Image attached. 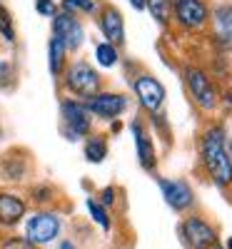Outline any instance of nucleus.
<instances>
[{
  "label": "nucleus",
  "mask_w": 232,
  "mask_h": 249,
  "mask_svg": "<svg viewBox=\"0 0 232 249\" xmlns=\"http://www.w3.org/2000/svg\"><path fill=\"white\" fill-rule=\"evenodd\" d=\"M202 155H205V162L210 172H213L215 182L217 184H230L232 182V162L222 147V135L220 130H213L205 135V142H202Z\"/></svg>",
  "instance_id": "f257e3e1"
},
{
  "label": "nucleus",
  "mask_w": 232,
  "mask_h": 249,
  "mask_svg": "<svg viewBox=\"0 0 232 249\" xmlns=\"http://www.w3.org/2000/svg\"><path fill=\"white\" fill-rule=\"evenodd\" d=\"M97 85H100V77H97V72H95L90 65H85V62H77V65L70 68V72H68V88H70L73 92L90 97V95H95Z\"/></svg>",
  "instance_id": "f03ea898"
},
{
  "label": "nucleus",
  "mask_w": 232,
  "mask_h": 249,
  "mask_svg": "<svg viewBox=\"0 0 232 249\" xmlns=\"http://www.w3.org/2000/svg\"><path fill=\"white\" fill-rule=\"evenodd\" d=\"M185 77H187V85H190V90H193L195 100L200 102L205 110H213L215 102H217V97H215V90H213V85H210V80L205 77V72L187 68V70H185Z\"/></svg>",
  "instance_id": "7ed1b4c3"
},
{
  "label": "nucleus",
  "mask_w": 232,
  "mask_h": 249,
  "mask_svg": "<svg viewBox=\"0 0 232 249\" xmlns=\"http://www.w3.org/2000/svg\"><path fill=\"white\" fill-rule=\"evenodd\" d=\"M53 28H55V37L60 40L62 45H65V50H68V48L75 50V48L82 43V28H80V23H77L73 15H68V13L58 15L55 23H53Z\"/></svg>",
  "instance_id": "20e7f679"
},
{
  "label": "nucleus",
  "mask_w": 232,
  "mask_h": 249,
  "mask_svg": "<svg viewBox=\"0 0 232 249\" xmlns=\"http://www.w3.org/2000/svg\"><path fill=\"white\" fill-rule=\"evenodd\" d=\"M60 230V222L58 217L53 214H35L30 222H28V239L33 244H45L50 242Z\"/></svg>",
  "instance_id": "39448f33"
},
{
  "label": "nucleus",
  "mask_w": 232,
  "mask_h": 249,
  "mask_svg": "<svg viewBox=\"0 0 232 249\" xmlns=\"http://www.w3.org/2000/svg\"><path fill=\"white\" fill-rule=\"evenodd\" d=\"M135 90H137V97H140V102H142V107L153 110V112L162 105V100H165V88L160 85L155 77H147V75L137 77Z\"/></svg>",
  "instance_id": "423d86ee"
},
{
  "label": "nucleus",
  "mask_w": 232,
  "mask_h": 249,
  "mask_svg": "<svg viewBox=\"0 0 232 249\" xmlns=\"http://www.w3.org/2000/svg\"><path fill=\"white\" fill-rule=\"evenodd\" d=\"M182 232L187 237V242L193 244L195 249H207V247H213L215 244V232H213V227L200 222V219H187L185 227H182Z\"/></svg>",
  "instance_id": "0eeeda50"
},
{
  "label": "nucleus",
  "mask_w": 232,
  "mask_h": 249,
  "mask_svg": "<svg viewBox=\"0 0 232 249\" xmlns=\"http://www.w3.org/2000/svg\"><path fill=\"white\" fill-rule=\"evenodd\" d=\"M177 18L185 28H200L207 18V10L200 0H177Z\"/></svg>",
  "instance_id": "6e6552de"
},
{
  "label": "nucleus",
  "mask_w": 232,
  "mask_h": 249,
  "mask_svg": "<svg viewBox=\"0 0 232 249\" xmlns=\"http://www.w3.org/2000/svg\"><path fill=\"white\" fill-rule=\"evenodd\" d=\"M160 187H162V195H165L167 204H173L175 210H185V207H190V202H193V192H190V187L185 182L162 179Z\"/></svg>",
  "instance_id": "1a4fd4ad"
},
{
  "label": "nucleus",
  "mask_w": 232,
  "mask_h": 249,
  "mask_svg": "<svg viewBox=\"0 0 232 249\" xmlns=\"http://www.w3.org/2000/svg\"><path fill=\"white\" fill-rule=\"evenodd\" d=\"M88 110H93L100 117H117L125 110V100L120 95H95L88 102Z\"/></svg>",
  "instance_id": "9d476101"
},
{
  "label": "nucleus",
  "mask_w": 232,
  "mask_h": 249,
  "mask_svg": "<svg viewBox=\"0 0 232 249\" xmlns=\"http://www.w3.org/2000/svg\"><path fill=\"white\" fill-rule=\"evenodd\" d=\"M62 115H65V120L73 127V132H77V135L88 132L90 120H88V110L82 105H77V102H65V105H62Z\"/></svg>",
  "instance_id": "9b49d317"
},
{
  "label": "nucleus",
  "mask_w": 232,
  "mask_h": 249,
  "mask_svg": "<svg viewBox=\"0 0 232 249\" xmlns=\"http://www.w3.org/2000/svg\"><path fill=\"white\" fill-rule=\"evenodd\" d=\"M102 33H105V37L110 40V45L113 43H122L125 40V28H122V18H120V13L117 10H105L102 13Z\"/></svg>",
  "instance_id": "f8f14e48"
},
{
  "label": "nucleus",
  "mask_w": 232,
  "mask_h": 249,
  "mask_svg": "<svg viewBox=\"0 0 232 249\" xmlns=\"http://www.w3.org/2000/svg\"><path fill=\"white\" fill-rule=\"evenodd\" d=\"M25 212V204L13 195H0V222L15 224Z\"/></svg>",
  "instance_id": "ddd939ff"
},
{
  "label": "nucleus",
  "mask_w": 232,
  "mask_h": 249,
  "mask_svg": "<svg viewBox=\"0 0 232 249\" xmlns=\"http://www.w3.org/2000/svg\"><path fill=\"white\" fill-rule=\"evenodd\" d=\"M133 132H135V140H137V155H140L142 167H153L155 164V152H153V144L147 142V135L142 132V127L137 122L133 124Z\"/></svg>",
  "instance_id": "4468645a"
},
{
  "label": "nucleus",
  "mask_w": 232,
  "mask_h": 249,
  "mask_svg": "<svg viewBox=\"0 0 232 249\" xmlns=\"http://www.w3.org/2000/svg\"><path fill=\"white\" fill-rule=\"evenodd\" d=\"M215 25L222 40H232V8H220L215 13Z\"/></svg>",
  "instance_id": "2eb2a0df"
},
{
  "label": "nucleus",
  "mask_w": 232,
  "mask_h": 249,
  "mask_svg": "<svg viewBox=\"0 0 232 249\" xmlns=\"http://www.w3.org/2000/svg\"><path fill=\"white\" fill-rule=\"evenodd\" d=\"M62 55H65V45H62L58 37H53V40H50V70H53V72H60Z\"/></svg>",
  "instance_id": "dca6fc26"
},
{
  "label": "nucleus",
  "mask_w": 232,
  "mask_h": 249,
  "mask_svg": "<svg viewBox=\"0 0 232 249\" xmlns=\"http://www.w3.org/2000/svg\"><path fill=\"white\" fill-rule=\"evenodd\" d=\"M145 5L150 8L153 18H157L160 23H165V20L170 18V0H147Z\"/></svg>",
  "instance_id": "f3484780"
},
{
  "label": "nucleus",
  "mask_w": 232,
  "mask_h": 249,
  "mask_svg": "<svg viewBox=\"0 0 232 249\" xmlns=\"http://www.w3.org/2000/svg\"><path fill=\"white\" fill-rule=\"evenodd\" d=\"M97 62H100V65H105V68L115 65V62H117V50H115L110 43L97 45Z\"/></svg>",
  "instance_id": "a211bd4d"
},
{
  "label": "nucleus",
  "mask_w": 232,
  "mask_h": 249,
  "mask_svg": "<svg viewBox=\"0 0 232 249\" xmlns=\"http://www.w3.org/2000/svg\"><path fill=\"white\" fill-rule=\"evenodd\" d=\"M85 155H88L90 162H102V157L108 155V147H105L102 140H90L85 144Z\"/></svg>",
  "instance_id": "6ab92c4d"
},
{
  "label": "nucleus",
  "mask_w": 232,
  "mask_h": 249,
  "mask_svg": "<svg viewBox=\"0 0 232 249\" xmlns=\"http://www.w3.org/2000/svg\"><path fill=\"white\" fill-rule=\"evenodd\" d=\"M0 33H3V37L8 40V43H13L15 40V30H13V20H10V13L0 5Z\"/></svg>",
  "instance_id": "aec40b11"
},
{
  "label": "nucleus",
  "mask_w": 232,
  "mask_h": 249,
  "mask_svg": "<svg viewBox=\"0 0 232 249\" xmlns=\"http://www.w3.org/2000/svg\"><path fill=\"white\" fill-rule=\"evenodd\" d=\"M88 210L93 212V217H95V222L102 227V230H108L110 227V219H108V214H105V210L97 204V202H93V199H88Z\"/></svg>",
  "instance_id": "412c9836"
},
{
  "label": "nucleus",
  "mask_w": 232,
  "mask_h": 249,
  "mask_svg": "<svg viewBox=\"0 0 232 249\" xmlns=\"http://www.w3.org/2000/svg\"><path fill=\"white\" fill-rule=\"evenodd\" d=\"M65 10H85V13H93L95 10V0H65Z\"/></svg>",
  "instance_id": "4be33fe9"
},
{
  "label": "nucleus",
  "mask_w": 232,
  "mask_h": 249,
  "mask_svg": "<svg viewBox=\"0 0 232 249\" xmlns=\"http://www.w3.org/2000/svg\"><path fill=\"white\" fill-rule=\"evenodd\" d=\"M3 249H35V244L30 239H8Z\"/></svg>",
  "instance_id": "5701e85b"
},
{
  "label": "nucleus",
  "mask_w": 232,
  "mask_h": 249,
  "mask_svg": "<svg viewBox=\"0 0 232 249\" xmlns=\"http://www.w3.org/2000/svg\"><path fill=\"white\" fill-rule=\"evenodd\" d=\"M38 13H43V15H53V13H55V5L50 3V0H38Z\"/></svg>",
  "instance_id": "b1692460"
},
{
  "label": "nucleus",
  "mask_w": 232,
  "mask_h": 249,
  "mask_svg": "<svg viewBox=\"0 0 232 249\" xmlns=\"http://www.w3.org/2000/svg\"><path fill=\"white\" fill-rule=\"evenodd\" d=\"M113 199H115V190H113V187H108V190L102 192V202H105V204H110Z\"/></svg>",
  "instance_id": "393cba45"
},
{
  "label": "nucleus",
  "mask_w": 232,
  "mask_h": 249,
  "mask_svg": "<svg viewBox=\"0 0 232 249\" xmlns=\"http://www.w3.org/2000/svg\"><path fill=\"white\" fill-rule=\"evenodd\" d=\"M130 3H133V8L142 10V8H145V3H147V0H130Z\"/></svg>",
  "instance_id": "a878e982"
},
{
  "label": "nucleus",
  "mask_w": 232,
  "mask_h": 249,
  "mask_svg": "<svg viewBox=\"0 0 232 249\" xmlns=\"http://www.w3.org/2000/svg\"><path fill=\"white\" fill-rule=\"evenodd\" d=\"M227 249H232V237H230V239H227Z\"/></svg>",
  "instance_id": "bb28decb"
}]
</instances>
